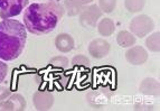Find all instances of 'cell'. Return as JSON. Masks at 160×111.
<instances>
[{"label":"cell","instance_id":"obj_1","mask_svg":"<svg viewBox=\"0 0 160 111\" xmlns=\"http://www.w3.org/2000/svg\"><path fill=\"white\" fill-rule=\"evenodd\" d=\"M64 13V6L56 0L32 3L25 9V27L34 35H46L56 28L59 20L63 18Z\"/></svg>","mask_w":160,"mask_h":111},{"label":"cell","instance_id":"obj_2","mask_svg":"<svg viewBox=\"0 0 160 111\" xmlns=\"http://www.w3.org/2000/svg\"><path fill=\"white\" fill-rule=\"evenodd\" d=\"M26 40L25 25L15 19H3L0 23V60L9 62L19 57Z\"/></svg>","mask_w":160,"mask_h":111},{"label":"cell","instance_id":"obj_3","mask_svg":"<svg viewBox=\"0 0 160 111\" xmlns=\"http://www.w3.org/2000/svg\"><path fill=\"white\" fill-rule=\"evenodd\" d=\"M155 29V23L148 15H139L130 21V32L138 38L148 36Z\"/></svg>","mask_w":160,"mask_h":111},{"label":"cell","instance_id":"obj_4","mask_svg":"<svg viewBox=\"0 0 160 111\" xmlns=\"http://www.w3.org/2000/svg\"><path fill=\"white\" fill-rule=\"evenodd\" d=\"M102 10L98 5L84 6L80 13V24L84 28H94L96 27L99 19L102 18Z\"/></svg>","mask_w":160,"mask_h":111},{"label":"cell","instance_id":"obj_5","mask_svg":"<svg viewBox=\"0 0 160 111\" xmlns=\"http://www.w3.org/2000/svg\"><path fill=\"white\" fill-rule=\"evenodd\" d=\"M28 0H0V18L9 19L18 16L26 8Z\"/></svg>","mask_w":160,"mask_h":111},{"label":"cell","instance_id":"obj_6","mask_svg":"<svg viewBox=\"0 0 160 111\" xmlns=\"http://www.w3.org/2000/svg\"><path fill=\"white\" fill-rule=\"evenodd\" d=\"M113 93L109 89H96L93 92L88 93L86 95L88 104H91L95 109H102L104 106H107L110 102V99L112 97Z\"/></svg>","mask_w":160,"mask_h":111},{"label":"cell","instance_id":"obj_7","mask_svg":"<svg viewBox=\"0 0 160 111\" xmlns=\"http://www.w3.org/2000/svg\"><path fill=\"white\" fill-rule=\"evenodd\" d=\"M55 98L52 92L49 91H42L38 90L32 95V103L36 110L38 111H46L53 107Z\"/></svg>","mask_w":160,"mask_h":111},{"label":"cell","instance_id":"obj_8","mask_svg":"<svg viewBox=\"0 0 160 111\" xmlns=\"http://www.w3.org/2000/svg\"><path fill=\"white\" fill-rule=\"evenodd\" d=\"M88 54L94 58H103L110 53L111 45L107 40L104 38H95L88 44Z\"/></svg>","mask_w":160,"mask_h":111},{"label":"cell","instance_id":"obj_9","mask_svg":"<svg viewBox=\"0 0 160 111\" xmlns=\"http://www.w3.org/2000/svg\"><path fill=\"white\" fill-rule=\"evenodd\" d=\"M26 109V100L22 94L13 93L8 98L0 102L1 111H22Z\"/></svg>","mask_w":160,"mask_h":111},{"label":"cell","instance_id":"obj_10","mask_svg":"<svg viewBox=\"0 0 160 111\" xmlns=\"http://www.w3.org/2000/svg\"><path fill=\"white\" fill-rule=\"evenodd\" d=\"M126 60L131 65H142L148 60V52L142 46H132L126 52Z\"/></svg>","mask_w":160,"mask_h":111},{"label":"cell","instance_id":"obj_11","mask_svg":"<svg viewBox=\"0 0 160 111\" xmlns=\"http://www.w3.org/2000/svg\"><path fill=\"white\" fill-rule=\"evenodd\" d=\"M55 47L61 52V53H69L74 48L75 42L74 38L67 33H62L58 34L55 38Z\"/></svg>","mask_w":160,"mask_h":111},{"label":"cell","instance_id":"obj_12","mask_svg":"<svg viewBox=\"0 0 160 111\" xmlns=\"http://www.w3.org/2000/svg\"><path fill=\"white\" fill-rule=\"evenodd\" d=\"M139 90L144 95L157 97L159 94V82L156 79H152V77H146L140 83Z\"/></svg>","mask_w":160,"mask_h":111},{"label":"cell","instance_id":"obj_13","mask_svg":"<svg viewBox=\"0 0 160 111\" xmlns=\"http://www.w3.org/2000/svg\"><path fill=\"white\" fill-rule=\"evenodd\" d=\"M137 38L131 32L127 30H121L117 35V43L118 45L122 48H129L136 45Z\"/></svg>","mask_w":160,"mask_h":111},{"label":"cell","instance_id":"obj_14","mask_svg":"<svg viewBox=\"0 0 160 111\" xmlns=\"http://www.w3.org/2000/svg\"><path fill=\"white\" fill-rule=\"evenodd\" d=\"M98 32L101 36L103 37H109L114 33L115 30V25L114 21L111 18H101V20L96 25Z\"/></svg>","mask_w":160,"mask_h":111},{"label":"cell","instance_id":"obj_15","mask_svg":"<svg viewBox=\"0 0 160 111\" xmlns=\"http://www.w3.org/2000/svg\"><path fill=\"white\" fill-rule=\"evenodd\" d=\"M146 6V0H124V7L131 13H140Z\"/></svg>","mask_w":160,"mask_h":111},{"label":"cell","instance_id":"obj_16","mask_svg":"<svg viewBox=\"0 0 160 111\" xmlns=\"http://www.w3.org/2000/svg\"><path fill=\"white\" fill-rule=\"evenodd\" d=\"M146 46L149 50L158 53L160 50V44H159V32L152 33L151 35L147 37L146 40Z\"/></svg>","mask_w":160,"mask_h":111},{"label":"cell","instance_id":"obj_17","mask_svg":"<svg viewBox=\"0 0 160 111\" xmlns=\"http://www.w3.org/2000/svg\"><path fill=\"white\" fill-rule=\"evenodd\" d=\"M63 6H64V9L68 16H78V15H80L83 7H84V6H81L73 3L71 0H65Z\"/></svg>","mask_w":160,"mask_h":111},{"label":"cell","instance_id":"obj_18","mask_svg":"<svg viewBox=\"0 0 160 111\" xmlns=\"http://www.w3.org/2000/svg\"><path fill=\"white\" fill-rule=\"evenodd\" d=\"M49 64H51L53 67H56V69L65 70L69 66V60L66 56H63V55L54 56L53 58H51Z\"/></svg>","mask_w":160,"mask_h":111},{"label":"cell","instance_id":"obj_19","mask_svg":"<svg viewBox=\"0 0 160 111\" xmlns=\"http://www.w3.org/2000/svg\"><path fill=\"white\" fill-rule=\"evenodd\" d=\"M100 9L103 13H111L115 9L117 0H99Z\"/></svg>","mask_w":160,"mask_h":111},{"label":"cell","instance_id":"obj_20","mask_svg":"<svg viewBox=\"0 0 160 111\" xmlns=\"http://www.w3.org/2000/svg\"><path fill=\"white\" fill-rule=\"evenodd\" d=\"M72 66L74 67H88L90 66V60L88 56L78 54L72 58Z\"/></svg>","mask_w":160,"mask_h":111},{"label":"cell","instance_id":"obj_21","mask_svg":"<svg viewBox=\"0 0 160 111\" xmlns=\"http://www.w3.org/2000/svg\"><path fill=\"white\" fill-rule=\"evenodd\" d=\"M7 73H8V66H7V64L3 63L0 60V83L5 81L6 77H7Z\"/></svg>","mask_w":160,"mask_h":111},{"label":"cell","instance_id":"obj_22","mask_svg":"<svg viewBox=\"0 0 160 111\" xmlns=\"http://www.w3.org/2000/svg\"><path fill=\"white\" fill-rule=\"evenodd\" d=\"M10 94H11V91L9 90L8 87H0V102H2L3 100H6Z\"/></svg>","mask_w":160,"mask_h":111},{"label":"cell","instance_id":"obj_23","mask_svg":"<svg viewBox=\"0 0 160 111\" xmlns=\"http://www.w3.org/2000/svg\"><path fill=\"white\" fill-rule=\"evenodd\" d=\"M71 1H73V3H78V5H81V6H86V5H88V3H91L93 0H71Z\"/></svg>","mask_w":160,"mask_h":111}]
</instances>
